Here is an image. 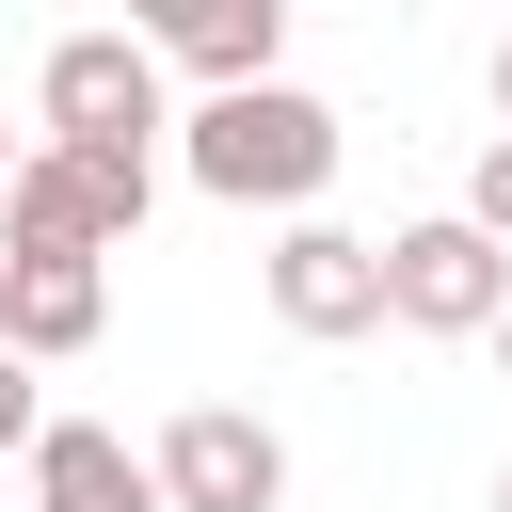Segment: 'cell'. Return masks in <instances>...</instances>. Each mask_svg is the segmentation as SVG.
Wrapping results in <instances>:
<instances>
[{
	"instance_id": "6da1fadb",
	"label": "cell",
	"mask_w": 512,
	"mask_h": 512,
	"mask_svg": "<svg viewBox=\"0 0 512 512\" xmlns=\"http://www.w3.org/2000/svg\"><path fill=\"white\" fill-rule=\"evenodd\" d=\"M336 112L304 96V80H256V96H192L176 112V160H192V192H224V208H320V176H336Z\"/></svg>"
},
{
	"instance_id": "7a4b0ae2",
	"label": "cell",
	"mask_w": 512,
	"mask_h": 512,
	"mask_svg": "<svg viewBox=\"0 0 512 512\" xmlns=\"http://www.w3.org/2000/svg\"><path fill=\"white\" fill-rule=\"evenodd\" d=\"M144 208H160V160H128V144H16V176H0V256H128L144 240Z\"/></svg>"
},
{
	"instance_id": "3957f363",
	"label": "cell",
	"mask_w": 512,
	"mask_h": 512,
	"mask_svg": "<svg viewBox=\"0 0 512 512\" xmlns=\"http://www.w3.org/2000/svg\"><path fill=\"white\" fill-rule=\"evenodd\" d=\"M32 144H128V160H160V128H176V80H160V48L144 32H64L48 64H32Z\"/></svg>"
},
{
	"instance_id": "277c9868",
	"label": "cell",
	"mask_w": 512,
	"mask_h": 512,
	"mask_svg": "<svg viewBox=\"0 0 512 512\" xmlns=\"http://www.w3.org/2000/svg\"><path fill=\"white\" fill-rule=\"evenodd\" d=\"M496 304H512V256H496L464 208H432V224L384 240V320H400V336H496Z\"/></svg>"
},
{
	"instance_id": "5b68a950",
	"label": "cell",
	"mask_w": 512,
	"mask_h": 512,
	"mask_svg": "<svg viewBox=\"0 0 512 512\" xmlns=\"http://www.w3.org/2000/svg\"><path fill=\"white\" fill-rule=\"evenodd\" d=\"M160 512H272L288 496V432L272 416H240V400H192V416H160Z\"/></svg>"
},
{
	"instance_id": "8992f818",
	"label": "cell",
	"mask_w": 512,
	"mask_h": 512,
	"mask_svg": "<svg viewBox=\"0 0 512 512\" xmlns=\"http://www.w3.org/2000/svg\"><path fill=\"white\" fill-rule=\"evenodd\" d=\"M144 48H160V80H192V96H256V80H288V0H160V16H128Z\"/></svg>"
},
{
	"instance_id": "52a82bcc",
	"label": "cell",
	"mask_w": 512,
	"mask_h": 512,
	"mask_svg": "<svg viewBox=\"0 0 512 512\" xmlns=\"http://www.w3.org/2000/svg\"><path fill=\"white\" fill-rule=\"evenodd\" d=\"M256 288H272V320H288V336H320V352H336V336H368V320H384V240H352V224H320V208H304V224L272 240V272H256Z\"/></svg>"
},
{
	"instance_id": "ba28073f",
	"label": "cell",
	"mask_w": 512,
	"mask_h": 512,
	"mask_svg": "<svg viewBox=\"0 0 512 512\" xmlns=\"http://www.w3.org/2000/svg\"><path fill=\"white\" fill-rule=\"evenodd\" d=\"M96 320H112V272H96V256H0V352H16V368L96 352Z\"/></svg>"
},
{
	"instance_id": "9c48e42d",
	"label": "cell",
	"mask_w": 512,
	"mask_h": 512,
	"mask_svg": "<svg viewBox=\"0 0 512 512\" xmlns=\"http://www.w3.org/2000/svg\"><path fill=\"white\" fill-rule=\"evenodd\" d=\"M32 512H160V464H144L112 416H48V448H32Z\"/></svg>"
},
{
	"instance_id": "30bf717a",
	"label": "cell",
	"mask_w": 512,
	"mask_h": 512,
	"mask_svg": "<svg viewBox=\"0 0 512 512\" xmlns=\"http://www.w3.org/2000/svg\"><path fill=\"white\" fill-rule=\"evenodd\" d=\"M32 448H48V368L0 352V464H32Z\"/></svg>"
},
{
	"instance_id": "8fae6325",
	"label": "cell",
	"mask_w": 512,
	"mask_h": 512,
	"mask_svg": "<svg viewBox=\"0 0 512 512\" xmlns=\"http://www.w3.org/2000/svg\"><path fill=\"white\" fill-rule=\"evenodd\" d=\"M464 224H480V240L512 256V144H480V176H464Z\"/></svg>"
},
{
	"instance_id": "7c38bea8",
	"label": "cell",
	"mask_w": 512,
	"mask_h": 512,
	"mask_svg": "<svg viewBox=\"0 0 512 512\" xmlns=\"http://www.w3.org/2000/svg\"><path fill=\"white\" fill-rule=\"evenodd\" d=\"M496 144H512V32H496Z\"/></svg>"
},
{
	"instance_id": "4fadbf2b",
	"label": "cell",
	"mask_w": 512,
	"mask_h": 512,
	"mask_svg": "<svg viewBox=\"0 0 512 512\" xmlns=\"http://www.w3.org/2000/svg\"><path fill=\"white\" fill-rule=\"evenodd\" d=\"M496 368H512V304H496Z\"/></svg>"
},
{
	"instance_id": "5bb4252c",
	"label": "cell",
	"mask_w": 512,
	"mask_h": 512,
	"mask_svg": "<svg viewBox=\"0 0 512 512\" xmlns=\"http://www.w3.org/2000/svg\"><path fill=\"white\" fill-rule=\"evenodd\" d=\"M496 512H512V464H496Z\"/></svg>"
},
{
	"instance_id": "9a60e30c",
	"label": "cell",
	"mask_w": 512,
	"mask_h": 512,
	"mask_svg": "<svg viewBox=\"0 0 512 512\" xmlns=\"http://www.w3.org/2000/svg\"><path fill=\"white\" fill-rule=\"evenodd\" d=\"M0 176H16V128H0Z\"/></svg>"
}]
</instances>
